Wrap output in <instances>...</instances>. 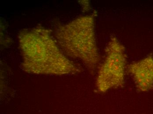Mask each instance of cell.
<instances>
[{
  "mask_svg": "<svg viewBox=\"0 0 153 114\" xmlns=\"http://www.w3.org/2000/svg\"><path fill=\"white\" fill-rule=\"evenodd\" d=\"M64 47L68 55L82 61L91 72L95 71L100 57L96 43L94 17H80L63 29Z\"/></svg>",
  "mask_w": 153,
  "mask_h": 114,
  "instance_id": "6da1fadb",
  "label": "cell"
},
{
  "mask_svg": "<svg viewBox=\"0 0 153 114\" xmlns=\"http://www.w3.org/2000/svg\"><path fill=\"white\" fill-rule=\"evenodd\" d=\"M127 71L133 78L139 91L144 92L153 89V56L148 55L131 63Z\"/></svg>",
  "mask_w": 153,
  "mask_h": 114,
  "instance_id": "3957f363",
  "label": "cell"
},
{
  "mask_svg": "<svg viewBox=\"0 0 153 114\" xmlns=\"http://www.w3.org/2000/svg\"><path fill=\"white\" fill-rule=\"evenodd\" d=\"M105 54L97 80L98 89L102 93L123 87L126 69V49L115 36L110 38Z\"/></svg>",
  "mask_w": 153,
  "mask_h": 114,
  "instance_id": "7a4b0ae2",
  "label": "cell"
}]
</instances>
